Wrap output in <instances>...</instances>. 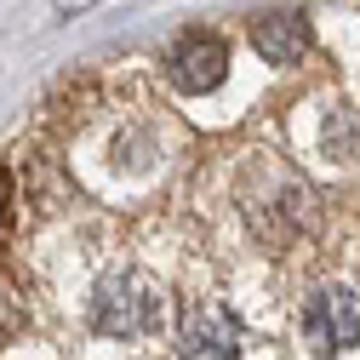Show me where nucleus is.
Segmentation results:
<instances>
[{
	"mask_svg": "<svg viewBox=\"0 0 360 360\" xmlns=\"http://www.w3.org/2000/svg\"><path fill=\"white\" fill-rule=\"evenodd\" d=\"M166 321V292L138 275V269H120V275H103L98 292H92V332L98 338H115V343H138V338H155Z\"/></svg>",
	"mask_w": 360,
	"mask_h": 360,
	"instance_id": "1",
	"label": "nucleus"
},
{
	"mask_svg": "<svg viewBox=\"0 0 360 360\" xmlns=\"http://www.w3.org/2000/svg\"><path fill=\"white\" fill-rule=\"evenodd\" d=\"M303 343L309 354H321V360H338L360 343V292L349 281H326V286H314L309 303H303Z\"/></svg>",
	"mask_w": 360,
	"mask_h": 360,
	"instance_id": "2",
	"label": "nucleus"
},
{
	"mask_svg": "<svg viewBox=\"0 0 360 360\" xmlns=\"http://www.w3.org/2000/svg\"><path fill=\"white\" fill-rule=\"evenodd\" d=\"M177 349H184V360H235L240 354V321L229 314V303L189 297L184 326H177Z\"/></svg>",
	"mask_w": 360,
	"mask_h": 360,
	"instance_id": "3",
	"label": "nucleus"
},
{
	"mask_svg": "<svg viewBox=\"0 0 360 360\" xmlns=\"http://www.w3.org/2000/svg\"><path fill=\"white\" fill-rule=\"evenodd\" d=\"M166 75H172L177 92H189V98L217 92L223 75H229V46H223L217 34H184L172 46V58H166Z\"/></svg>",
	"mask_w": 360,
	"mask_h": 360,
	"instance_id": "4",
	"label": "nucleus"
},
{
	"mask_svg": "<svg viewBox=\"0 0 360 360\" xmlns=\"http://www.w3.org/2000/svg\"><path fill=\"white\" fill-rule=\"evenodd\" d=\"M252 46L275 69H292L309 52V18L303 12H269V18H257L252 23Z\"/></svg>",
	"mask_w": 360,
	"mask_h": 360,
	"instance_id": "5",
	"label": "nucleus"
},
{
	"mask_svg": "<svg viewBox=\"0 0 360 360\" xmlns=\"http://www.w3.org/2000/svg\"><path fill=\"white\" fill-rule=\"evenodd\" d=\"M321 149L326 160H360V115L349 103H332L321 120Z\"/></svg>",
	"mask_w": 360,
	"mask_h": 360,
	"instance_id": "6",
	"label": "nucleus"
},
{
	"mask_svg": "<svg viewBox=\"0 0 360 360\" xmlns=\"http://www.w3.org/2000/svg\"><path fill=\"white\" fill-rule=\"evenodd\" d=\"M6 212H12V172L0 166V223H6Z\"/></svg>",
	"mask_w": 360,
	"mask_h": 360,
	"instance_id": "7",
	"label": "nucleus"
},
{
	"mask_svg": "<svg viewBox=\"0 0 360 360\" xmlns=\"http://www.w3.org/2000/svg\"><path fill=\"white\" fill-rule=\"evenodd\" d=\"M86 6H92V0H58V12H63V18H75V12H86Z\"/></svg>",
	"mask_w": 360,
	"mask_h": 360,
	"instance_id": "8",
	"label": "nucleus"
}]
</instances>
